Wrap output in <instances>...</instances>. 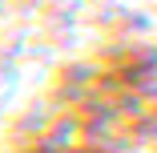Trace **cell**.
I'll use <instances>...</instances> for the list:
<instances>
[]
</instances>
